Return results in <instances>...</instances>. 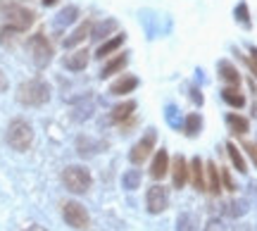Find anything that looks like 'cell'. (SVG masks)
I'll return each instance as SVG.
<instances>
[{"label":"cell","mask_w":257,"mask_h":231,"mask_svg":"<svg viewBox=\"0 0 257 231\" xmlns=\"http://www.w3.org/2000/svg\"><path fill=\"white\" fill-rule=\"evenodd\" d=\"M169 122H172V124H179V117H176V107H169Z\"/></svg>","instance_id":"37"},{"label":"cell","mask_w":257,"mask_h":231,"mask_svg":"<svg viewBox=\"0 0 257 231\" xmlns=\"http://www.w3.org/2000/svg\"><path fill=\"white\" fill-rule=\"evenodd\" d=\"M5 19H8V24L12 29L24 31V29H29L31 24H34V12L19 8V5H8V10H5Z\"/></svg>","instance_id":"7"},{"label":"cell","mask_w":257,"mask_h":231,"mask_svg":"<svg viewBox=\"0 0 257 231\" xmlns=\"http://www.w3.org/2000/svg\"><path fill=\"white\" fill-rule=\"evenodd\" d=\"M205 231H226V224L221 222V219H210V222L205 224Z\"/></svg>","instance_id":"33"},{"label":"cell","mask_w":257,"mask_h":231,"mask_svg":"<svg viewBox=\"0 0 257 231\" xmlns=\"http://www.w3.org/2000/svg\"><path fill=\"white\" fill-rule=\"evenodd\" d=\"M48 98H50V86H48L43 79L24 81L17 91V100L22 102V105H29V107L43 105V102H48Z\"/></svg>","instance_id":"1"},{"label":"cell","mask_w":257,"mask_h":231,"mask_svg":"<svg viewBox=\"0 0 257 231\" xmlns=\"http://www.w3.org/2000/svg\"><path fill=\"white\" fill-rule=\"evenodd\" d=\"M76 15H79V10L76 8H64L62 12H60V15H57V22H60V24H72L74 19H76Z\"/></svg>","instance_id":"29"},{"label":"cell","mask_w":257,"mask_h":231,"mask_svg":"<svg viewBox=\"0 0 257 231\" xmlns=\"http://www.w3.org/2000/svg\"><path fill=\"white\" fill-rule=\"evenodd\" d=\"M176 231H198V217L193 212H184L176 222Z\"/></svg>","instance_id":"22"},{"label":"cell","mask_w":257,"mask_h":231,"mask_svg":"<svg viewBox=\"0 0 257 231\" xmlns=\"http://www.w3.org/2000/svg\"><path fill=\"white\" fill-rule=\"evenodd\" d=\"M221 98L229 102L231 107H243V105H245V98H243V93H240L236 86H231V88H224V91H221Z\"/></svg>","instance_id":"19"},{"label":"cell","mask_w":257,"mask_h":231,"mask_svg":"<svg viewBox=\"0 0 257 231\" xmlns=\"http://www.w3.org/2000/svg\"><path fill=\"white\" fill-rule=\"evenodd\" d=\"M138 86V79L136 76H128V74H124L121 79H117V81L110 86V93L112 95H126V93H131L134 88Z\"/></svg>","instance_id":"11"},{"label":"cell","mask_w":257,"mask_h":231,"mask_svg":"<svg viewBox=\"0 0 257 231\" xmlns=\"http://www.w3.org/2000/svg\"><path fill=\"white\" fill-rule=\"evenodd\" d=\"M155 141H157V131H155V129H148L146 136L138 141L136 146L131 148V153H128L131 162H134V165H141V162H146L148 155H150V153H153V148H155Z\"/></svg>","instance_id":"6"},{"label":"cell","mask_w":257,"mask_h":231,"mask_svg":"<svg viewBox=\"0 0 257 231\" xmlns=\"http://www.w3.org/2000/svg\"><path fill=\"white\" fill-rule=\"evenodd\" d=\"M91 31H93V24H91V22H83V24H81L79 29H76V31H74L72 36H69V38H64V46H67V48L79 46L81 41H86V38L91 36Z\"/></svg>","instance_id":"14"},{"label":"cell","mask_w":257,"mask_h":231,"mask_svg":"<svg viewBox=\"0 0 257 231\" xmlns=\"http://www.w3.org/2000/svg\"><path fill=\"white\" fill-rule=\"evenodd\" d=\"M138 184H141V172L138 169H128L126 174H124V188L134 191V188H138Z\"/></svg>","instance_id":"27"},{"label":"cell","mask_w":257,"mask_h":231,"mask_svg":"<svg viewBox=\"0 0 257 231\" xmlns=\"http://www.w3.org/2000/svg\"><path fill=\"white\" fill-rule=\"evenodd\" d=\"M221 210H224L226 217H240V214L248 210V203H245V200H231V203L221 205Z\"/></svg>","instance_id":"20"},{"label":"cell","mask_w":257,"mask_h":231,"mask_svg":"<svg viewBox=\"0 0 257 231\" xmlns=\"http://www.w3.org/2000/svg\"><path fill=\"white\" fill-rule=\"evenodd\" d=\"M167 203H169V198H167V191L162 186H153V188H148V195H146V207L150 214H160L167 210Z\"/></svg>","instance_id":"8"},{"label":"cell","mask_w":257,"mask_h":231,"mask_svg":"<svg viewBox=\"0 0 257 231\" xmlns=\"http://www.w3.org/2000/svg\"><path fill=\"white\" fill-rule=\"evenodd\" d=\"M200 127H202V120H200V114H188L186 117V122H184V129H186V134L188 136H198V131H200Z\"/></svg>","instance_id":"25"},{"label":"cell","mask_w":257,"mask_h":231,"mask_svg":"<svg viewBox=\"0 0 257 231\" xmlns=\"http://www.w3.org/2000/svg\"><path fill=\"white\" fill-rule=\"evenodd\" d=\"M167 172H169V155H167V150H157L155 160L150 165V176L153 179H165Z\"/></svg>","instance_id":"9"},{"label":"cell","mask_w":257,"mask_h":231,"mask_svg":"<svg viewBox=\"0 0 257 231\" xmlns=\"http://www.w3.org/2000/svg\"><path fill=\"white\" fill-rule=\"evenodd\" d=\"M252 117H255V120H257V102H255V105H252Z\"/></svg>","instance_id":"41"},{"label":"cell","mask_w":257,"mask_h":231,"mask_svg":"<svg viewBox=\"0 0 257 231\" xmlns=\"http://www.w3.org/2000/svg\"><path fill=\"white\" fill-rule=\"evenodd\" d=\"M27 50L31 60H34V65L36 67H46L50 60H53V46H50V41H48L43 34H36V36H31L27 41Z\"/></svg>","instance_id":"4"},{"label":"cell","mask_w":257,"mask_h":231,"mask_svg":"<svg viewBox=\"0 0 257 231\" xmlns=\"http://www.w3.org/2000/svg\"><path fill=\"white\" fill-rule=\"evenodd\" d=\"M62 181H64V186H67V191L81 195L91 188V172H88L86 167L72 165L62 172Z\"/></svg>","instance_id":"3"},{"label":"cell","mask_w":257,"mask_h":231,"mask_svg":"<svg viewBox=\"0 0 257 231\" xmlns=\"http://www.w3.org/2000/svg\"><path fill=\"white\" fill-rule=\"evenodd\" d=\"M5 139H8L10 148H15L17 153H24L34 143V131H31V127L24 120H15L8 127V136Z\"/></svg>","instance_id":"2"},{"label":"cell","mask_w":257,"mask_h":231,"mask_svg":"<svg viewBox=\"0 0 257 231\" xmlns=\"http://www.w3.org/2000/svg\"><path fill=\"white\" fill-rule=\"evenodd\" d=\"M248 65H250V69L255 72V76H257V48H250V60H248Z\"/></svg>","instance_id":"34"},{"label":"cell","mask_w":257,"mask_h":231,"mask_svg":"<svg viewBox=\"0 0 257 231\" xmlns=\"http://www.w3.org/2000/svg\"><path fill=\"white\" fill-rule=\"evenodd\" d=\"M121 43H124V36H121V34H119V36H114V38H110L107 43H102V46L98 48L95 57H107V55H112V53H114V50H117Z\"/></svg>","instance_id":"23"},{"label":"cell","mask_w":257,"mask_h":231,"mask_svg":"<svg viewBox=\"0 0 257 231\" xmlns=\"http://www.w3.org/2000/svg\"><path fill=\"white\" fill-rule=\"evenodd\" d=\"M114 27H117V24H114L112 19H105L102 24H98V27L93 29L91 34H93V38H105V36H107V34L112 31V29H114Z\"/></svg>","instance_id":"28"},{"label":"cell","mask_w":257,"mask_h":231,"mask_svg":"<svg viewBox=\"0 0 257 231\" xmlns=\"http://www.w3.org/2000/svg\"><path fill=\"white\" fill-rule=\"evenodd\" d=\"M126 62H128V57H126V55H117L114 60H110V65L102 69V76L107 79L110 74H117V72H121V69L126 67Z\"/></svg>","instance_id":"24"},{"label":"cell","mask_w":257,"mask_h":231,"mask_svg":"<svg viewBox=\"0 0 257 231\" xmlns=\"http://www.w3.org/2000/svg\"><path fill=\"white\" fill-rule=\"evenodd\" d=\"M62 217L69 226H74V229H79V231L88 229V224H91V217L86 212V207L81 203H74V200L62 205Z\"/></svg>","instance_id":"5"},{"label":"cell","mask_w":257,"mask_h":231,"mask_svg":"<svg viewBox=\"0 0 257 231\" xmlns=\"http://www.w3.org/2000/svg\"><path fill=\"white\" fill-rule=\"evenodd\" d=\"M8 88V79H5V74L0 72V91H5Z\"/></svg>","instance_id":"38"},{"label":"cell","mask_w":257,"mask_h":231,"mask_svg":"<svg viewBox=\"0 0 257 231\" xmlns=\"http://www.w3.org/2000/svg\"><path fill=\"white\" fill-rule=\"evenodd\" d=\"M188 176H191L193 186L198 191H207V184H205V169H202V160L200 157H193L191 169H188Z\"/></svg>","instance_id":"10"},{"label":"cell","mask_w":257,"mask_h":231,"mask_svg":"<svg viewBox=\"0 0 257 231\" xmlns=\"http://www.w3.org/2000/svg\"><path fill=\"white\" fill-rule=\"evenodd\" d=\"M57 0H43V5H48V8H50V5H55Z\"/></svg>","instance_id":"40"},{"label":"cell","mask_w":257,"mask_h":231,"mask_svg":"<svg viewBox=\"0 0 257 231\" xmlns=\"http://www.w3.org/2000/svg\"><path fill=\"white\" fill-rule=\"evenodd\" d=\"M219 76L226 83H231V86H238L240 83V76H238V72H236V67L231 65V62H226V60L219 62Z\"/></svg>","instance_id":"16"},{"label":"cell","mask_w":257,"mask_h":231,"mask_svg":"<svg viewBox=\"0 0 257 231\" xmlns=\"http://www.w3.org/2000/svg\"><path fill=\"white\" fill-rule=\"evenodd\" d=\"M205 174H207V191H210L212 195H217L221 191V176H219V169L212 165V162H207V169H205Z\"/></svg>","instance_id":"15"},{"label":"cell","mask_w":257,"mask_h":231,"mask_svg":"<svg viewBox=\"0 0 257 231\" xmlns=\"http://www.w3.org/2000/svg\"><path fill=\"white\" fill-rule=\"evenodd\" d=\"M136 110V102L134 100H128V102H121V105H117L114 110H112L110 114V122H124L131 117V112Z\"/></svg>","instance_id":"17"},{"label":"cell","mask_w":257,"mask_h":231,"mask_svg":"<svg viewBox=\"0 0 257 231\" xmlns=\"http://www.w3.org/2000/svg\"><path fill=\"white\" fill-rule=\"evenodd\" d=\"M191 98L195 100V105H200V102H202V95H200V91H198V88H193V91H191Z\"/></svg>","instance_id":"36"},{"label":"cell","mask_w":257,"mask_h":231,"mask_svg":"<svg viewBox=\"0 0 257 231\" xmlns=\"http://www.w3.org/2000/svg\"><path fill=\"white\" fill-rule=\"evenodd\" d=\"M221 184H224V188L226 191H236V184H233V179H231V174H229V169H221Z\"/></svg>","instance_id":"32"},{"label":"cell","mask_w":257,"mask_h":231,"mask_svg":"<svg viewBox=\"0 0 257 231\" xmlns=\"http://www.w3.org/2000/svg\"><path fill=\"white\" fill-rule=\"evenodd\" d=\"M93 107H95V102H93L91 98H83V100L76 102V107H74V120L76 122L88 120V117L93 114Z\"/></svg>","instance_id":"18"},{"label":"cell","mask_w":257,"mask_h":231,"mask_svg":"<svg viewBox=\"0 0 257 231\" xmlns=\"http://www.w3.org/2000/svg\"><path fill=\"white\" fill-rule=\"evenodd\" d=\"M93 148H95V143H93V141L88 143V139H79V155H83V157L93 155V153H95Z\"/></svg>","instance_id":"31"},{"label":"cell","mask_w":257,"mask_h":231,"mask_svg":"<svg viewBox=\"0 0 257 231\" xmlns=\"http://www.w3.org/2000/svg\"><path fill=\"white\" fill-rule=\"evenodd\" d=\"M24 231H46L43 226H38V224H34V226H29V229H24Z\"/></svg>","instance_id":"39"},{"label":"cell","mask_w":257,"mask_h":231,"mask_svg":"<svg viewBox=\"0 0 257 231\" xmlns=\"http://www.w3.org/2000/svg\"><path fill=\"white\" fill-rule=\"evenodd\" d=\"M172 176H174V188H184L186 181H188V165H186V160L181 155L174 157V172H172Z\"/></svg>","instance_id":"12"},{"label":"cell","mask_w":257,"mask_h":231,"mask_svg":"<svg viewBox=\"0 0 257 231\" xmlns=\"http://www.w3.org/2000/svg\"><path fill=\"white\" fill-rule=\"evenodd\" d=\"M245 150H248V155L252 157V162L257 165V143H245Z\"/></svg>","instance_id":"35"},{"label":"cell","mask_w":257,"mask_h":231,"mask_svg":"<svg viewBox=\"0 0 257 231\" xmlns=\"http://www.w3.org/2000/svg\"><path fill=\"white\" fill-rule=\"evenodd\" d=\"M86 65H88V50H79V53H72L69 57H64V67L72 69V72H81Z\"/></svg>","instance_id":"13"},{"label":"cell","mask_w":257,"mask_h":231,"mask_svg":"<svg viewBox=\"0 0 257 231\" xmlns=\"http://www.w3.org/2000/svg\"><path fill=\"white\" fill-rule=\"evenodd\" d=\"M226 124H229V129L233 131V134H238V136H243V134L248 131V120L240 117V114H229V117H226Z\"/></svg>","instance_id":"21"},{"label":"cell","mask_w":257,"mask_h":231,"mask_svg":"<svg viewBox=\"0 0 257 231\" xmlns=\"http://www.w3.org/2000/svg\"><path fill=\"white\" fill-rule=\"evenodd\" d=\"M236 19H238L243 27H250V17H248V5L245 3H238V8H236Z\"/></svg>","instance_id":"30"},{"label":"cell","mask_w":257,"mask_h":231,"mask_svg":"<svg viewBox=\"0 0 257 231\" xmlns=\"http://www.w3.org/2000/svg\"><path fill=\"white\" fill-rule=\"evenodd\" d=\"M226 150H229V157L231 162H233V167L238 169V172H245L248 167H245V160H243V155H240V150L233 146V143H226Z\"/></svg>","instance_id":"26"}]
</instances>
